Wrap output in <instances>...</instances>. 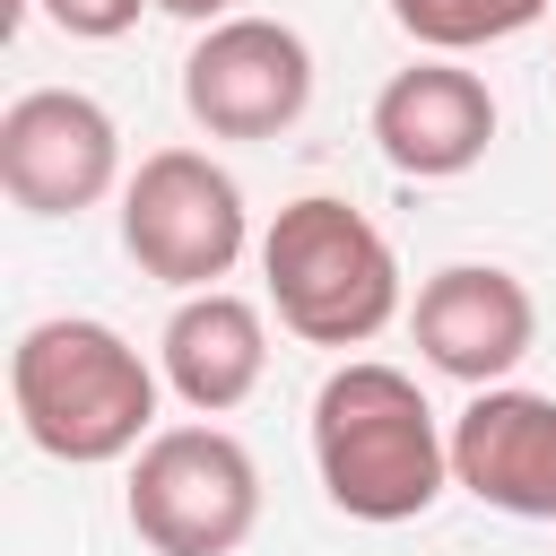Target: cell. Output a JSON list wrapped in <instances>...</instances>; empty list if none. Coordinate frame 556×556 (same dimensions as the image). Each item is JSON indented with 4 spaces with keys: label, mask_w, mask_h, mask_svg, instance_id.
I'll return each mask as SVG.
<instances>
[{
    "label": "cell",
    "mask_w": 556,
    "mask_h": 556,
    "mask_svg": "<svg viewBox=\"0 0 556 556\" xmlns=\"http://www.w3.org/2000/svg\"><path fill=\"white\" fill-rule=\"evenodd\" d=\"M374 148H382V165L408 174V182H452V174H469V165L495 148V96H486V78L460 70V61H443V52L391 70L382 96H374Z\"/></svg>",
    "instance_id": "9"
},
{
    "label": "cell",
    "mask_w": 556,
    "mask_h": 556,
    "mask_svg": "<svg viewBox=\"0 0 556 556\" xmlns=\"http://www.w3.org/2000/svg\"><path fill=\"white\" fill-rule=\"evenodd\" d=\"M261 278H269V304L278 321L304 339V348H365L400 321V252L391 235L330 200V191H304L269 217L261 235Z\"/></svg>",
    "instance_id": "3"
},
{
    "label": "cell",
    "mask_w": 556,
    "mask_h": 556,
    "mask_svg": "<svg viewBox=\"0 0 556 556\" xmlns=\"http://www.w3.org/2000/svg\"><path fill=\"white\" fill-rule=\"evenodd\" d=\"M156 374L165 391L191 408V417H226L261 391L269 374V330H261V304L235 295V287H208V295H182L165 313V339H156Z\"/></svg>",
    "instance_id": "11"
},
{
    "label": "cell",
    "mask_w": 556,
    "mask_h": 556,
    "mask_svg": "<svg viewBox=\"0 0 556 556\" xmlns=\"http://www.w3.org/2000/svg\"><path fill=\"white\" fill-rule=\"evenodd\" d=\"M452 486H469L486 513L556 521V391H469L452 417Z\"/></svg>",
    "instance_id": "10"
},
{
    "label": "cell",
    "mask_w": 556,
    "mask_h": 556,
    "mask_svg": "<svg viewBox=\"0 0 556 556\" xmlns=\"http://www.w3.org/2000/svg\"><path fill=\"white\" fill-rule=\"evenodd\" d=\"M139 9H156V0H43V17H52L61 35H78V43H113V35H130Z\"/></svg>",
    "instance_id": "13"
},
{
    "label": "cell",
    "mask_w": 556,
    "mask_h": 556,
    "mask_svg": "<svg viewBox=\"0 0 556 556\" xmlns=\"http://www.w3.org/2000/svg\"><path fill=\"white\" fill-rule=\"evenodd\" d=\"M165 17H182V26H226V17H243L235 0H156Z\"/></svg>",
    "instance_id": "14"
},
{
    "label": "cell",
    "mask_w": 556,
    "mask_h": 556,
    "mask_svg": "<svg viewBox=\"0 0 556 556\" xmlns=\"http://www.w3.org/2000/svg\"><path fill=\"white\" fill-rule=\"evenodd\" d=\"M408 330H417V348H426L434 374H452V382H469V391H495V382H513V365L539 348V304H530V287H521L513 269H495V261H452V269H434V278L417 287Z\"/></svg>",
    "instance_id": "8"
},
{
    "label": "cell",
    "mask_w": 556,
    "mask_h": 556,
    "mask_svg": "<svg viewBox=\"0 0 556 556\" xmlns=\"http://www.w3.org/2000/svg\"><path fill=\"white\" fill-rule=\"evenodd\" d=\"M122 513L156 556H235L261 530V460L226 426H156L130 452Z\"/></svg>",
    "instance_id": "4"
},
{
    "label": "cell",
    "mask_w": 556,
    "mask_h": 556,
    "mask_svg": "<svg viewBox=\"0 0 556 556\" xmlns=\"http://www.w3.org/2000/svg\"><path fill=\"white\" fill-rule=\"evenodd\" d=\"M304 104H313V52L295 26H278V17L200 26V43L182 61V113L208 139H278L304 122Z\"/></svg>",
    "instance_id": "6"
},
{
    "label": "cell",
    "mask_w": 556,
    "mask_h": 556,
    "mask_svg": "<svg viewBox=\"0 0 556 556\" xmlns=\"http://www.w3.org/2000/svg\"><path fill=\"white\" fill-rule=\"evenodd\" d=\"M156 365L96 313H52L26 321L9 348V408L43 460L104 469L130 460L156 434Z\"/></svg>",
    "instance_id": "1"
},
{
    "label": "cell",
    "mask_w": 556,
    "mask_h": 556,
    "mask_svg": "<svg viewBox=\"0 0 556 556\" xmlns=\"http://www.w3.org/2000/svg\"><path fill=\"white\" fill-rule=\"evenodd\" d=\"M122 182V130L78 87H26L0 113V191L26 217H78Z\"/></svg>",
    "instance_id": "7"
},
{
    "label": "cell",
    "mask_w": 556,
    "mask_h": 556,
    "mask_svg": "<svg viewBox=\"0 0 556 556\" xmlns=\"http://www.w3.org/2000/svg\"><path fill=\"white\" fill-rule=\"evenodd\" d=\"M313 469L348 521L400 530L434 513V495L452 486V426L426 408V391L400 365L348 356L313 391Z\"/></svg>",
    "instance_id": "2"
},
{
    "label": "cell",
    "mask_w": 556,
    "mask_h": 556,
    "mask_svg": "<svg viewBox=\"0 0 556 556\" xmlns=\"http://www.w3.org/2000/svg\"><path fill=\"white\" fill-rule=\"evenodd\" d=\"M547 9H556V0H391L400 35H408V43H426V52H443V61L530 35Z\"/></svg>",
    "instance_id": "12"
},
{
    "label": "cell",
    "mask_w": 556,
    "mask_h": 556,
    "mask_svg": "<svg viewBox=\"0 0 556 556\" xmlns=\"http://www.w3.org/2000/svg\"><path fill=\"white\" fill-rule=\"evenodd\" d=\"M252 243V208L243 182L200 156V148H156L139 156V174L122 182V252L182 295H208Z\"/></svg>",
    "instance_id": "5"
}]
</instances>
